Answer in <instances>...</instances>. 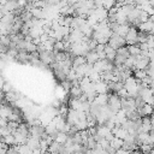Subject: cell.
<instances>
[{
	"label": "cell",
	"instance_id": "obj_5",
	"mask_svg": "<svg viewBox=\"0 0 154 154\" xmlns=\"http://www.w3.org/2000/svg\"><path fill=\"white\" fill-rule=\"evenodd\" d=\"M25 144L32 150V153L34 152H37V150H40V147H41V141L38 140V138H34V137H28L26 138V142H25Z\"/></svg>",
	"mask_w": 154,
	"mask_h": 154
},
{
	"label": "cell",
	"instance_id": "obj_9",
	"mask_svg": "<svg viewBox=\"0 0 154 154\" xmlns=\"http://www.w3.org/2000/svg\"><path fill=\"white\" fill-rule=\"evenodd\" d=\"M105 59L107 60V61H109V63H113V60H114V58H116V49H113L112 47H109L108 45H106L105 46Z\"/></svg>",
	"mask_w": 154,
	"mask_h": 154
},
{
	"label": "cell",
	"instance_id": "obj_16",
	"mask_svg": "<svg viewBox=\"0 0 154 154\" xmlns=\"http://www.w3.org/2000/svg\"><path fill=\"white\" fill-rule=\"evenodd\" d=\"M129 28H130L129 25H119V26H118V30H117L116 34H117L118 36H120V37L124 38L125 35H126V32H128V30H129Z\"/></svg>",
	"mask_w": 154,
	"mask_h": 154
},
{
	"label": "cell",
	"instance_id": "obj_17",
	"mask_svg": "<svg viewBox=\"0 0 154 154\" xmlns=\"http://www.w3.org/2000/svg\"><path fill=\"white\" fill-rule=\"evenodd\" d=\"M17 149H18L19 154H32V150L26 144H19V146H17Z\"/></svg>",
	"mask_w": 154,
	"mask_h": 154
},
{
	"label": "cell",
	"instance_id": "obj_13",
	"mask_svg": "<svg viewBox=\"0 0 154 154\" xmlns=\"http://www.w3.org/2000/svg\"><path fill=\"white\" fill-rule=\"evenodd\" d=\"M128 48V52L131 57H136V55H140L141 54V49L138 47V45H132V46H126Z\"/></svg>",
	"mask_w": 154,
	"mask_h": 154
},
{
	"label": "cell",
	"instance_id": "obj_18",
	"mask_svg": "<svg viewBox=\"0 0 154 154\" xmlns=\"http://www.w3.org/2000/svg\"><path fill=\"white\" fill-rule=\"evenodd\" d=\"M2 144H7L8 147L10 146H16V142H14V137L13 135H8L6 137H2Z\"/></svg>",
	"mask_w": 154,
	"mask_h": 154
},
{
	"label": "cell",
	"instance_id": "obj_19",
	"mask_svg": "<svg viewBox=\"0 0 154 154\" xmlns=\"http://www.w3.org/2000/svg\"><path fill=\"white\" fill-rule=\"evenodd\" d=\"M60 83H61L63 88H64V89H66V90H70V88L72 87L71 82H70V81H67V79H65V81H63V82H60Z\"/></svg>",
	"mask_w": 154,
	"mask_h": 154
},
{
	"label": "cell",
	"instance_id": "obj_3",
	"mask_svg": "<svg viewBox=\"0 0 154 154\" xmlns=\"http://www.w3.org/2000/svg\"><path fill=\"white\" fill-rule=\"evenodd\" d=\"M137 32L138 30L134 26H130L124 40H125V45L126 46H132V45H137Z\"/></svg>",
	"mask_w": 154,
	"mask_h": 154
},
{
	"label": "cell",
	"instance_id": "obj_2",
	"mask_svg": "<svg viewBox=\"0 0 154 154\" xmlns=\"http://www.w3.org/2000/svg\"><path fill=\"white\" fill-rule=\"evenodd\" d=\"M107 45H108L109 47H112L113 49H116V51H117L118 48H120V47L126 46V45H125V40H124L123 37L118 36L117 34H112V35L109 36Z\"/></svg>",
	"mask_w": 154,
	"mask_h": 154
},
{
	"label": "cell",
	"instance_id": "obj_14",
	"mask_svg": "<svg viewBox=\"0 0 154 154\" xmlns=\"http://www.w3.org/2000/svg\"><path fill=\"white\" fill-rule=\"evenodd\" d=\"M109 146L117 152L118 149H120L122 148V146H123V140H119V138H117V137H114L111 142H109Z\"/></svg>",
	"mask_w": 154,
	"mask_h": 154
},
{
	"label": "cell",
	"instance_id": "obj_6",
	"mask_svg": "<svg viewBox=\"0 0 154 154\" xmlns=\"http://www.w3.org/2000/svg\"><path fill=\"white\" fill-rule=\"evenodd\" d=\"M94 90L97 95L100 94H107L108 91V87H107V83L103 82V81H97L94 83Z\"/></svg>",
	"mask_w": 154,
	"mask_h": 154
},
{
	"label": "cell",
	"instance_id": "obj_12",
	"mask_svg": "<svg viewBox=\"0 0 154 154\" xmlns=\"http://www.w3.org/2000/svg\"><path fill=\"white\" fill-rule=\"evenodd\" d=\"M84 64H85V58H84V57H82V55L75 57L73 60H72V69L75 70V69L79 67V66H82V65H84Z\"/></svg>",
	"mask_w": 154,
	"mask_h": 154
},
{
	"label": "cell",
	"instance_id": "obj_15",
	"mask_svg": "<svg viewBox=\"0 0 154 154\" xmlns=\"http://www.w3.org/2000/svg\"><path fill=\"white\" fill-rule=\"evenodd\" d=\"M116 54H117V55H119V57H122V58H124V59H128V58L130 57V54H129V52H128L126 46L118 48V49L116 51Z\"/></svg>",
	"mask_w": 154,
	"mask_h": 154
},
{
	"label": "cell",
	"instance_id": "obj_8",
	"mask_svg": "<svg viewBox=\"0 0 154 154\" xmlns=\"http://www.w3.org/2000/svg\"><path fill=\"white\" fill-rule=\"evenodd\" d=\"M14 59L20 64H29V53L26 51H19Z\"/></svg>",
	"mask_w": 154,
	"mask_h": 154
},
{
	"label": "cell",
	"instance_id": "obj_11",
	"mask_svg": "<svg viewBox=\"0 0 154 154\" xmlns=\"http://www.w3.org/2000/svg\"><path fill=\"white\" fill-rule=\"evenodd\" d=\"M107 99H108V95L107 94H100V95H96V97L94 99V103L101 106V107H105L106 103H107Z\"/></svg>",
	"mask_w": 154,
	"mask_h": 154
},
{
	"label": "cell",
	"instance_id": "obj_7",
	"mask_svg": "<svg viewBox=\"0 0 154 154\" xmlns=\"http://www.w3.org/2000/svg\"><path fill=\"white\" fill-rule=\"evenodd\" d=\"M138 31H142V32H146V34H149L152 35L153 34V29H154V23L150 22V20H147V22H143L140 24L138 26Z\"/></svg>",
	"mask_w": 154,
	"mask_h": 154
},
{
	"label": "cell",
	"instance_id": "obj_10",
	"mask_svg": "<svg viewBox=\"0 0 154 154\" xmlns=\"http://www.w3.org/2000/svg\"><path fill=\"white\" fill-rule=\"evenodd\" d=\"M70 95H71V99H77L78 100L83 95V91L79 88V85H73V87L70 88Z\"/></svg>",
	"mask_w": 154,
	"mask_h": 154
},
{
	"label": "cell",
	"instance_id": "obj_1",
	"mask_svg": "<svg viewBox=\"0 0 154 154\" xmlns=\"http://www.w3.org/2000/svg\"><path fill=\"white\" fill-rule=\"evenodd\" d=\"M108 95V99H107V103H106V107L113 113L116 114L117 112L120 111V107H122V103H120V97L117 95V94H107Z\"/></svg>",
	"mask_w": 154,
	"mask_h": 154
},
{
	"label": "cell",
	"instance_id": "obj_4",
	"mask_svg": "<svg viewBox=\"0 0 154 154\" xmlns=\"http://www.w3.org/2000/svg\"><path fill=\"white\" fill-rule=\"evenodd\" d=\"M38 60L46 65V66H49L52 63H54V53L53 51H43L41 53H38Z\"/></svg>",
	"mask_w": 154,
	"mask_h": 154
}]
</instances>
